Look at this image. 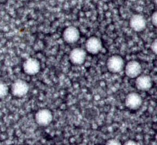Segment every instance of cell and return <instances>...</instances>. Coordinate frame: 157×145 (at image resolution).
<instances>
[{"label": "cell", "instance_id": "obj_1", "mask_svg": "<svg viewBox=\"0 0 157 145\" xmlns=\"http://www.w3.org/2000/svg\"><path fill=\"white\" fill-rule=\"evenodd\" d=\"M107 67L112 73H119L125 69L124 59L118 55H112L107 61Z\"/></svg>", "mask_w": 157, "mask_h": 145}, {"label": "cell", "instance_id": "obj_2", "mask_svg": "<svg viewBox=\"0 0 157 145\" xmlns=\"http://www.w3.org/2000/svg\"><path fill=\"white\" fill-rule=\"evenodd\" d=\"M29 86L26 81L21 79H18L14 81L11 87V92L14 96L17 98H21L28 94Z\"/></svg>", "mask_w": 157, "mask_h": 145}, {"label": "cell", "instance_id": "obj_3", "mask_svg": "<svg viewBox=\"0 0 157 145\" xmlns=\"http://www.w3.org/2000/svg\"><path fill=\"white\" fill-rule=\"evenodd\" d=\"M53 120V115L52 112L47 108H42L38 111L35 115V121L40 126L49 125Z\"/></svg>", "mask_w": 157, "mask_h": 145}, {"label": "cell", "instance_id": "obj_4", "mask_svg": "<svg viewBox=\"0 0 157 145\" xmlns=\"http://www.w3.org/2000/svg\"><path fill=\"white\" fill-rule=\"evenodd\" d=\"M125 104L129 109L137 110L142 106L143 98L140 94L136 92H131L128 94L125 98Z\"/></svg>", "mask_w": 157, "mask_h": 145}, {"label": "cell", "instance_id": "obj_5", "mask_svg": "<svg viewBox=\"0 0 157 145\" xmlns=\"http://www.w3.org/2000/svg\"><path fill=\"white\" fill-rule=\"evenodd\" d=\"M40 69H41V65L39 61L36 58H28L23 64V70L29 75H36L39 72Z\"/></svg>", "mask_w": 157, "mask_h": 145}, {"label": "cell", "instance_id": "obj_6", "mask_svg": "<svg viewBox=\"0 0 157 145\" xmlns=\"http://www.w3.org/2000/svg\"><path fill=\"white\" fill-rule=\"evenodd\" d=\"M142 72V66L137 61H130L126 65L125 73L127 76L130 78H135L139 77Z\"/></svg>", "mask_w": 157, "mask_h": 145}, {"label": "cell", "instance_id": "obj_7", "mask_svg": "<svg viewBox=\"0 0 157 145\" xmlns=\"http://www.w3.org/2000/svg\"><path fill=\"white\" fill-rule=\"evenodd\" d=\"M85 49L87 52L93 55L99 53L102 49V42L101 39L97 37H90L86 41Z\"/></svg>", "mask_w": 157, "mask_h": 145}, {"label": "cell", "instance_id": "obj_8", "mask_svg": "<svg viewBox=\"0 0 157 145\" xmlns=\"http://www.w3.org/2000/svg\"><path fill=\"white\" fill-rule=\"evenodd\" d=\"M130 25L135 32H142L147 27V21L142 15L136 14V15H133L130 18Z\"/></svg>", "mask_w": 157, "mask_h": 145}, {"label": "cell", "instance_id": "obj_9", "mask_svg": "<svg viewBox=\"0 0 157 145\" xmlns=\"http://www.w3.org/2000/svg\"><path fill=\"white\" fill-rule=\"evenodd\" d=\"M63 38L69 44L77 42L80 38V32L75 26H69L63 32Z\"/></svg>", "mask_w": 157, "mask_h": 145}, {"label": "cell", "instance_id": "obj_10", "mask_svg": "<svg viewBox=\"0 0 157 145\" xmlns=\"http://www.w3.org/2000/svg\"><path fill=\"white\" fill-rule=\"evenodd\" d=\"M86 57H87L86 51L81 48H76L73 49L70 52V55H69L71 61L74 65H77L83 64L85 61Z\"/></svg>", "mask_w": 157, "mask_h": 145}, {"label": "cell", "instance_id": "obj_11", "mask_svg": "<svg viewBox=\"0 0 157 145\" xmlns=\"http://www.w3.org/2000/svg\"><path fill=\"white\" fill-rule=\"evenodd\" d=\"M136 87L140 91H148L150 90L153 85L152 78L149 75H140L137 77L135 81Z\"/></svg>", "mask_w": 157, "mask_h": 145}, {"label": "cell", "instance_id": "obj_12", "mask_svg": "<svg viewBox=\"0 0 157 145\" xmlns=\"http://www.w3.org/2000/svg\"><path fill=\"white\" fill-rule=\"evenodd\" d=\"M8 92H9V88L7 84L2 82L0 84V98H4L8 95Z\"/></svg>", "mask_w": 157, "mask_h": 145}, {"label": "cell", "instance_id": "obj_13", "mask_svg": "<svg viewBox=\"0 0 157 145\" xmlns=\"http://www.w3.org/2000/svg\"><path fill=\"white\" fill-rule=\"evenodd\" d=\"M105 145H122V144L117 139H110L107 141Z\"/></svg>", "mask_w": 157, "mask_h": 145}, {"label": "cell", "instance_id": "obj_14", "mask_svg": "<svg viewBox=\"0 0 157 145\" xmlns=\"http://www.w3.org/2000/svg\"><path fill=\"white\" fill-rule=\"evenodd\" d=\"M151 50L153 51V53L157 55V38L156 39H155L154 41H153V43H152Z\"/></svg>", "mask_w": 157, "mask_h": 145}, {"label": "cell", "instance_id": "obj_15", "mask_svg": "<svg viewBox=\"0 0 157 145\" xmlns=\"http://www.w3.org/2000/svg\"><path fill=\"white\" fill-rule=\"evenodd\" d=\"M151 20H152V23H153V25L157 27V11H156L155 12H153V14L152 15Z\"/></svg>", "mask_w": 157, "mask_h": 145}, {"label": "cell", "instance_id": "obj_16", "mask_svg": "<svg viewBox=\"0 0 157 145\" xmlns=\"http://www.w3.org/2000/svg\"><path fill=\"white\" fill-rule=\"evenodd\" d=\"M124 145H139V144L135 141H133V140H129V141H126Z\"/></svg>", "mask_w": 157, "mask_h": 145}, {"label": "cell", "instance_id": "obj_17", "mask_svg": "<svg viewBox=\"0 0 157 145\" xmlns=\"http://www.w3.org/2000/svg\"><path fill=\"white\" fill-rule=\"evenodd\" d=\"M129 1H131V2H134V1H136V0H129Z\"/></svg>", "mask_w": 157, "mask_h": 145}, {"label": "cell", "instance_id": "obj_18", "mask_svg": "<svg viewBox=\"0 0 157 145\" xmlns=\"http://www.w3.org/2000/svg\"><path fill=\"white\" fill-rule=\"evenodd\" d=\"M78 145H85V144H78Z\"/></svg>", "mask_w": 157, "mask_h": 145}]
</instances>
